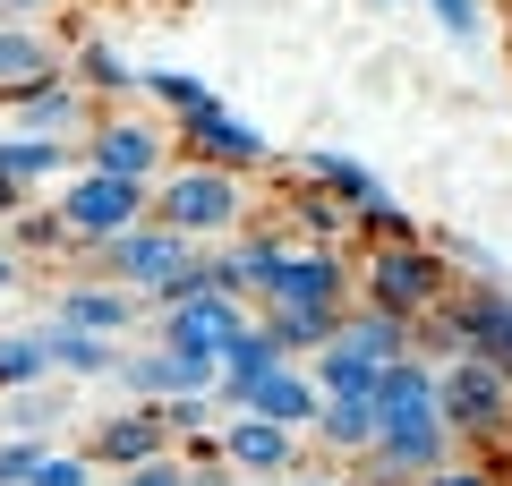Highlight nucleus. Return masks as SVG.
Wrapping results in <instances>:
<instances>
[{"instance_id":"2eb2a0df","label":"nucleus","mask_w":512,"mask_h":486,"mask_svg":"<svg viewBox=\"0 0 512 486\" xmlns=\"http://www.w3.org/2000/svg\"><path fill=\"white\" fill-rule=\"evenodd\" d=\"M146 316V299L120 282H103V273H77V282L52 290V316L43 324H77V333H103V342H128V324Z\"/></svg>"},{"instance_id":"ddd939ff","label":"nucleus","mask_w":512,"mask_h":486,"mask_svg":"<svg viewBox=\"0 0 512 486\" xmlns=\"http://www.w3.org/2000/svg\"><path fill=\"white\" fill-rule=\"evenodd\" d=\"M248 299H231V290H197V299L163 307V350H197V359H222V350L248 333Z\"/></svg>"},{"instance_id":"72a5a7b5","label":"nucleus","mask_w":512,"mask_h":486,"mask_svg":"<svg viewBox=\"0 0 512 486\" xmlns=\"http://www.w3.org/2000/svg\"><path fill=\"white\" fill-rule=\"evenodd\" d=\"M419 486H495V469L487 461H444L436 478H419Z\"/></svg>"},{"instance_id":"1a4fd4ad","label":"nucleus","mask_w":512,"mask_h":486,"mask_svg":"<svg viewBox=\"0 0 512 486\" xmlns=\"http://www.w3.org/2000/svg\"><path fill=\"white\" fill-rule=\"evenodd\" d=\"M171 145H180L188 162H205V171H231V180H248V171H274V137H265L256 120H239L231 103H205V111H188Z\"/></svg>"},{"instance_id":"a878e982","label":"nucleus","mask_w":512,"mask_h":486,"mask_svg":"<svg viewBox=\"0 0 512 486\" xmlns=\"http://www.w3.org/2000/svg\"><path fill=\"white\" fill-rule=\"evenodd\" d=\"M35 384H52V342L35 333H0V393H35Z\"/></svg>"},{"instance_id":"412c9836","label":"nucleus","mask_w":512,"mask_h":486,"mask_svg":"<svg viewBox=\"0 0 512 486\" xmlns=\"http://www.w3.org/2000/svg\"><path fill=\"white\" fill-rule=\"evenodd\" d=\"M308 376H316V393H325V401H376V376H384V367L367 359V350H350L342 333H333V342L308 359Z\"/></svg>"},{"instance_id":"a19ab883","label":"nucleus","mask_w":512,"mask_h":486,"mask_svg":"<svg viewBox=\"0 0 512 486\" xmlns=\"http://www.w3.org/2000/svg\"><path fill=\"white\" fill-rule=\"evenodd\" d=\"M231 486H248V478H231Z\"/></svg>"},{"instance_id":"f257e3e1","label":"nucleus","mask_w":512,"mask_h":486,"mask_svg":"<svg viewBox=\"0 0 512 486\" xmlns=\"http://www.w3.org/2000/svg\"><path fill=\"white\" fill-rule=\"evenodd\" d=\"M94 256H103V282L137 290L154 316L180 307V299H197V290H214V256L188 248V239L163 231V222H137V231H120L111 248H94Z\"/></svg>"},{"instance_id":"6e6552de","label":"nucleus","mask_w":512,"mask_h":486,"mask_svg":"<svg viewBox=\"0 0 512 486\" xmlns=\"http://www.w3.org/2000/svg\"><path fill=\"white\" fill-rule=\"evenodd\" d=\"M171 128H154V120H137V111H103V120L86 128V171H111V180H137V188H154L171 171Z\"/></svg>"},{"instance_id":"c756f323","label":"nucleus","mask_w":512,"mask_h":486,"mask_svg":"<svg viewBox=\"0 0 512 486\" xmlns=\"http://www.w3.org/2000/svg\"><path fill=\"white\" fill-rule=\"evenodd\" d=\"M26 486H103V469H94L86 452H43V461H35V478H26Z\"/></svg>"},{"instance_id":"aec40b11","label":"nucleus","mask_w":512,"mask_h":486,"mask_svg":"<svg viewBox=\"0 0 512 486\" xmlns=\"http://www.w3.org/2000/svg\"><path fill=\"white\" fill-rule=\"evenodd\" d=\"M342 342L350 350H367L376 367H393V359H419V324H402V316H384V307H342Z\"/></svg>"},{"instance_id":"c85d7f7f","label":"nucleus","mask_w":512,"mask_h":486,"mask_svg":"<svg viewBox=\"0 0 512 486\" xmlns=\"http://www.w3.org/2000/svg\"><path fill=\"white\" fill-rule=\"evenodd\" d=\"M154 410H163L171 444H197V435L222 427V401H214V393H171V401H154Z\"/></svg>"},{"instance_id":"393cba45","label":"nucleus","mask_w":512,"mask_h":486,"mask_svg":"<svg viewBox=\"0 0 512 486\" xmlns=\"http://www.w3.org/2000/svg\"><path fill=\"white\" fill-rule=\"evenodd\" d=\"M282 171H291V162H282ZM291 180H299V171H291ZM282 214H291V239H299V248H342V231H350V214L325 197V188H308V180H299V197L282 205Z\"/></svg>"},{"instance_id":"7c9ffc66","label":"nucleus","mask_w":512,"mask_h":486,"mask_svg":"<svg viewBox=\"0 0 512 486\" xmlns=\"http://www.w3.org/2000/svg\"><path fill=\"white\" fill-rule=\"evenodd\" d=\"M111 486H197V469H188V452H163V461H146V469H120Z\"/></svg>"},{"instance_id":"39448f33","label":"nucleus","mask_w":512,"mask_h":486,"mask_svg":"<svg viewBox=\"0 0 512 486\" xmlns=\"http://www.w3.org/2000/svg\"><path fill=\"white\" fill-rule=\"evenodd\" d=\"M291 171H299L308 188H325V197L342 205L350 222H359V231H367V248H384V239H419V214H410V205L393 197V188H384L359 154H342V145H308V154H299Z\"/></svg>"},{"instance_id":"58836bf2","label":"nucleus","mask_w":512,"mask_h":486,"mask_svg":"<svg viewBox=\"0 0 512 486\" xmlns=\"http://www.w3.org/2000/svg\"><path fill=\"white\" fill-rule=\"evenodd\" d=\"M367 9H410V0H367Z\"/></svg>"},{"instance_id":"4468645a","label":"nucleus","mask_w":512,"mask_h":486,"mask_svg":"<svg viewBox=\"0 0 512 486\" xmlns=\"http://www.w3.org/2000/svg\"><path fill=\"white\" fill-rule=\"evenodd\" d=\"M222 410H248V418H274V427H291V435H308L316 427V410H325V393H316V376L308 367H274V376H256V384H222Z\"/></svg>"},{"instance_id":"bb28decb","label":"nucleus","mask_w":512,"mask_h":486,"mask_svg":"<svg viewBox=\"0 0 512 486\" xmlns=\"http://www.w3.org/2000/svg\"><path fill=\"white\" fill-rule=\"evenodd\" d=\"M274 367H291V350H282L265 324H248V333L222 350V384H256V376H274ZM222 384H214V393H222Z\"/></svg>"},{"instance_id":"e433bc0d","label":"nucleus","mask_w":512,"mask_h":486,"mask_svg":"<svg viewBox=\"0 0 512 486\" xmlns=\"http://www.w3.org/2000/svg\"><path fill=\"white\" fill-rule=\"evenodd\" d=\"M0 214H26V188L18 180H0Z\"/></svg>"},{"instance_id":"0eeeda50","label":"nucleus","mask_w":512,"mask_h":486,"mask_svg":"<svg viewBox=\"0 0 512 486\" xmlns=\"http://www.w3.org/2000/svg\"><path fill=\"white\" fill-rule=\"evenodd\" d=\"M52 214H60V231H69L77 248H111L120 231H137V222L154 214V188H137V180H111V171H86V162H77L69 180H60Z\"/></svg>"},{"instance_id":"4be33fe9","label":"nucleus","mask_w":512,"mask_h":486,"mask_svg":"<svg viewBox=\"0 0 512 486\" xmlns=\"http://www.w3.org/2000/svg\"><path fill=\"white\" fill-rule=\"evenodd\" d=\"M43 342H52V376L111 384V367H120V342H103V333H77V324H43Z\"/></svg>"},{"instance_id":"f704fd0d","label":"nucleus","mask_w":512,"mask_h":486,"mask_svg":"<svg viewBox=\"0 0 512 486\" xmlns=\"http://www.w3.org/2000/svg\"><path fill=\"white\" fill-rule=\"evenodd\" d=\"M18 273H26V265H18V248H9V239H0V299H9V290H18Z\"/></svg>"},{"instance_id":"f3484780","label":"nucleus","mask_w":512,"mask_h":486,"mask_svg":"<svg viewBox=\"0 0 512 486\" xmlns=\"http://www.w3.org/2000/svg\"><path fill=\"white\" fill-rule=\"evenodd\" d=\"M214 444H222V461H231L248 486L256 478H291V469H299V435L274 427V418H248V410H222Z\"/></svg>"},{"instance_id":"b1692460","label":"nucleus","mask_w":512,"mask_h":486,"mask_svg":"<svg viewBox=\"0 0 512 486\" xmlns=\"http://www.w3.org/2000/svg\"><path fill=\"white\" fill-rule=\"evenodd\" d=\"M308 435H316V452H350V461H367V452H376V401H325Z\"/></svg>"},{"instance_id":"20e7f679","label":"nucleus","mask_w":512,"mask_h":486,"mask_svg":"<svg viewBox=\"0 0 512 486\" xmlns=\"http://www.w3.org/2000/svg\"><path fill=\"white\" fill-rule=\"evenodd\" d=\"M419 359H487L512 376V290L504 282H470L419 324Z\"/></svg>"},{"instance_id":"6ab92c4d","label":"nucleus","mask_w":512,"mask_h":486,"mask_svg":"<svg viewBox=\"0 0 512 486\" xmlns=\"http://www.w3.org/2000/svg\"><path fill=\"white\" fill-rule=\"evenodd\" d=\"M69 77L94 94V103H111V111H120L128 94H137V77H146V69H137V60H128L111 35H86V43H77V60H69Z\"/></svg>"},{"instance_id":"5701e85b","label":"nucleus","mask_w":512,"mask_h":486,"mask_svg":"<svg viewBox=\"0 0 512 486\" xmlns=\"http://www.w3.org/2000/svg\"><path fill=\"white\" fill-rule=\"evenodd\" d=\"M256 324H265L291 359H316V350L342 333V307H256Z\"/></svg>"},{"instance_id":"ea45409f","label":"nucleus","mask_w":512,"mask_h":486,"mask_svg":"<svg viewBox=\"0 0 512 486\" xmlns=\"http://www.w3.org/2000/svg\"><path fill=\"white\" fill-rule=\"evenodd\" d=\"M367 486H393V478H367Z\"/></svg>"},{"instance_id":"423d86ee","label":"nucleus","mask_w":512,"mask_h":486,"mask_svg":"<svg viewBox=\"0 0 512 486\" xmlns=\"http://www.w3.org/2000/svg\"><path fill=\"white\" fill-rule=\"evenodd\" d=\"M436 401H444V427H453V444H512V376L487 359H444L436 367Z\"/></svg>"},{"instance_id":"4c0bfd02","label":"nucleus","mask_w":512,"mask_h":486,"mask_svg":"<svg viewBox=\"0 0 512 486\" xmlns=\"http://www.w3.org/2000/svg\"><path fill=\"white\" fill-rule=\"evenodd\" d=\"M35 9H52V0H0V18H35Z\"/></svg>"},{"instance_id":"f03ea898","label":"nucleus","mask_w":512,"mask_h":486,"mask_svg":"<svg viewBox=\"0 0 512 486\" xmlns=\"http://www.w3.org/2000/svg\"><path fill=\"white\" fill-rule=\"evenodd\" d=\"M163 231H180L188 248H222V239L248 231V180L231 171H205V162H171L163 180H154V214Z\"/></svg>"},{"instance_id":"a211bd4d","label":"nucleus","mask_w":512,"mask_h":486,"mask_svg":"<svg viewBox=\"0 0 512 486\" xmlns=\"http://www.w3.org/2000/svg\"><path fill=\"white\" fill-rule=\"evenodd\" d=\"M77 171V145H60V137H18V128H0V180H18L26 197L35 188H52V180H69Z\"/></svg>"},{"instance_id":"2f4dec72","label":"nucleus","mask_w":512,"mask_h":486,"mask_svg":"<svg viewBox=\"0 0 512 486\" xmlns=\"http://www.w3.org/2000/svg\"><path fill=\"white\" fill-rule=\"evenodd\" d=\"M427 9H436V26L453 43H470V35H487V0H427Z\"/></svg>"},{"instance_id":"473e14b6","label":"nucleus","mask_w":512,"mask_h":486,"mask_svg":"<svg viewBox=\"0 0 512 486\" xmlns=\"http://www.w3.org/2000/svg\"><path fill=\"white\" fill-rule=\"evenodd\" d=\"M43 452H52L43 435H9V444H0V486H26V478H35V461H43Z\"/></svg>"},{"instance_id":"f8f14e48","label":"nucleus","mask_w":512,"mask_h":486,"mask_svg":"<svg viewBox=\"0 0 512 486\" xmlns=\"http://www.w3.org/2000/svg\"><path fill=\"white\" fill-rule=\"evenodd\" d=\"M163 452H180L171 444V427H163V410L154 401H120L111 418H94V435H86V461L94 469H146V461H163Z\"/></svg>"},{"instance_id":"9b49d317","label":"nucleus","mask_w":512,"mask_h":486,"mask_svg":"<svg viewBox=\"0 0 512 486\" xmlns=\"http://www.w3.org/2000/svg\"><path fill=\"white\" fill-rule=\"evenodd\" d=\"M384 435H453L436 401V359H393L376 376V444Z\"/></svg>"},{"instance_id":"cd10ccee","label":"nucleus","mask_w":512,"mask_h":486,"mask_svg":"<svg viewBox=\"0 0 512 486\" xmlns=\"http://www.w3.org/2000/svg\"><path fill=\"white\" fill-rule=\"evenodd\" d=\"M137 94H154V103H163L171 120H188V111H205V103H214V86H205L197 69H146V77H137Z\"/></svg>"},{"instance_id":"c9c22d12","label":"nucleus","mask_w":512,"mask_h":486,"mask_svg":"<svg viewBox=\"0 0 512 486\" xmlns=\"http://www.w3.org/2000/svg\"><path fill=\"white\" fill-rule=\"evenodd\" d=\"M282 486H342V478H333V469H308V461H299V469H291Z\"/></svg>"},{"instance_id":"dca6fc26","label":"nucleus","mask_w":512,"mask_h":486,"mask_svg":"<svg viewBox=\"0 0 512 486\" xmlns=\"http://www.w3.org/2000/svg\"><path fill=\"white\" fill-rule=\"evenodd\" d=\"M256 307H350V256L342 248H291Z\"/></svg>"},{"instance_id":"9d476101","label":"nucleus","mask_w":512,"mask_h":486,"mask_svg":"<svg viewBox=\"0 0 512 486\" xmlns=\"http://www.w3.org/2000/svg\"><path fill=\"white\" fill-rule=\"evenodd\" d=\"M0 111H9V128H18V137H60V145L86 137V128L103 120V103H94L69 69L35 77V86H18V94H0Z\"/></svg>"},{"instance_id":"7ed1b4c3","label":"nucleus","mask_w":512,"mask_h":486,"mask_svg":"<svg viewBox=\"0 0 512 486\" xmlns=\"http://www.w3.org/2000/svg\"><path fill=\"white\" fill-rule=\"evenodd\" d=\"M453 256L427 248V239H384V248L359 256V299L384 307V316H402V324H427L444 299H453Z\"/></svg>"}]
</instances>
